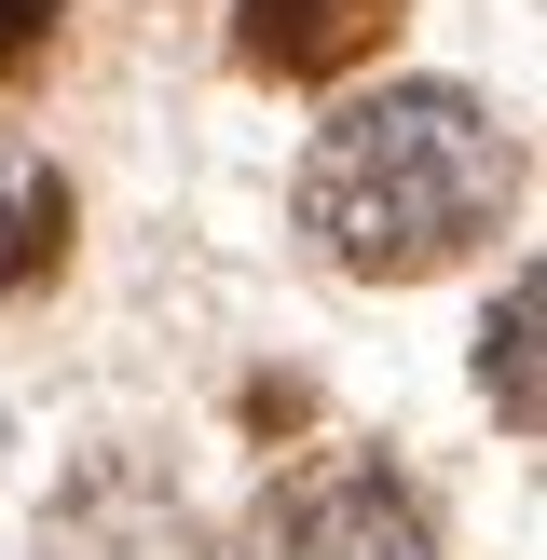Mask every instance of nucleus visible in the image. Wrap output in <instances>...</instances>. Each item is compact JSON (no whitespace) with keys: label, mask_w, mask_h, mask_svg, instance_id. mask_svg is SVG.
Segmentation results:
<instances>
[{"label":"nucleus","mask_w":547,"mask_h":560,"mask_svg":"<svg viewBox=\"0 0 547 560\" xmlns=\"http://www.w3.org/2000/svg\"><path fill=\"white\" fill-rule=\"evenodd\" d=\"M507 206H520V137L465 82H383L301 164V219L356 288H424V273L479 260Z\"/></svg>","instance_id":"1"},{"label":"nucleus","mask_w":547,"mask_h":560,"mask_svg":"<svg viewBox=\"0 0 547 560\" xmlns=\"http://www.w3.org/2000/svg\"><path fill=\"white\" fill-rule=\"evenodd\" d=\"M233 560H438V534H424V506H410V479H383V465H315V479H288L246 520Z\"/></svg>","instance_id":"2"},{"label":"nucleus","mask_w":547,"mask_h":560,"mask_svg":"<svg viewBox=\"0 0 547 560\" xmlns=\"http://www.w3.org/2000/svg\"><path fill=\"white\" fill-rule=\"evenodd\" d=\"M233 42H246V69H274V82H342L356 55L397 42V0H246Z\"/></svg>","instance_id":"3"},{"label":"nucleus","mask_w":547,"mask_h":560,"mask_svg":"<svg viewBox=\"0 0 547 560\" xmlns=\"http://www.w3.org/2000/svg\"><path fill=\"white\" fill-rule=\"evenodd\" d=\"M55 260H69V191H55L42 164H14V178H0V301L42 288Z\"/></svg>","instance_id":"4"},{"label":"nucleus","mask_w":547,"mask_h":560,"mask_svg":"<svg viewBox=\"0 0 547 560\" xmlns=\"http://www.w3.org/2000/svg\"><path fill=\"white\" fill-rule=\"evenodd\" d=\"M479 370H507V410L534 424V288H507V328H492V355Z\"/></svg>","instance_id":"5"},{"label":"nucleus","mask_w":547,"mask_h":560,"mask_svg":"<svg viewBox=\"0 0 547 560\" xmlns=\"http://www.w3.org/2000/svg\"><path fill=\"white\" fill-rule=\"evenodd\" d=\"M42 42H55V0H0V69H27Z\"/></svg>","instance_id":"6"}]
</instances>
